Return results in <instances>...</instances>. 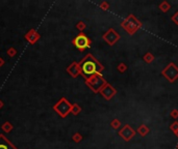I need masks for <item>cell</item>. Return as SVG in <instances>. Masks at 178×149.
<instances>
[{
	"label": "cell",
	"mask_w": 178,
	"mask_h": 149,
	"mask_svg": "<svg viewBox=\"0 0 178 149\" xmlns=\"http://www.w3.org/2000/svg\"><path fill=\"white\" fill-rule=\"evenodd\" d=\"M72 140L74 141L75 143H79L82 141V136H81V134H79V132H75L72 136Z\"/></svg>",
	"instance_id": "19"
},
{
	"label": "cell",
	"mask_w": 178,
	"mask_h": 149,
	"mask_svg": "<svg viewBox=\"0 0 178 149\" xmlns=\"http://www.w3.org/2000/svg\"><path fill=\"white\" fill-rule=\"evenodd\" d=\"M76 28H77V29H78L80 32H82L83 30H85V28H87V25H85V23L83 21H79L78 23L76 24Z\"/></svg>",
	"instance_id": "20"
},
{
	"label": "cell",
	"mask_w": 178,
	"mask_h": 149,
	"mask_svg": "<svg viewBox=\"0 0 178 149\" xmlns=\"http://www.w3.org/2000/svg\"><path fill=\"white\" fill-rule=\"evenodd\" d=\"M7 54L9 55V57H15L16 55H17V50H16L14 47H11V48H9V50L7 51Z\"/></svg>",
	"instance_id": "22"
},
{
	"label": "cell",
	"mask_w": 178,
	"mask_h": 149,
	"mask_svg": "<svg viewBox=\"0 0 178 149\" xmlns=\"http://www.w3.org/2000/svg\"><path fill=\"white\" fill-rule=\"evenodd\" d=\"M170 116L173 117L174 119H177L178 118V110L177 109H173L171 112H170Z\"/></svg>",
	"instance_id": "25"
},
{
	"label": "cell",
	"mask_w": 178,
	"mask_h": 149,
	"mask_svg": "<svg viewBox=\"0 0 178 149\" xmlns=\"http://www.w3.org/2000/svg\"><path fill=\"white\" fill-rule=\"evenodd\" d=\"M99 93L104 97V99H106V101H110V99H112V97L117 94V90H116L115 87H112V85L107 83V84H106L105 86L100 90Z\"/></svg>",
	"instance_id": "9"
},
{
	"label": "cell",
	"mask_w": 178,
	"mask_h": 149,
	"mask_svg": "<svg viewBox=\"0 0 178 149\" xmlns=\"http://www.w3.org/2000/svg\"><path fill=\"white\" fill-rule=\"evenodd\" d=\"M71 108H72V104L66 99V97H62L54 106H53V110L58 114L62 118H65L71 113Z\"/></svg>",
	"instance_id": "4"
},
{
	"label": "cell",
	"mask_w": 178,
	"mask_h": 149,
	"mask_svg": "<svg viewBox=\"0 0 178 149\" xmlns=\"http://www.w3.org/2000/svg\"><path fill=\"white\" fill-rule=\"evenodd\" d=\"M110 126H112V128H115V130H118L120 126H121V121L119 119H112V122H110Z\"/></svg>",
	"instance_id": "18"
},
{
	"label": "cell",
	"mask_w": 178,
	"mask_h": 149,
	"mask_svg": "<svg viewBox=\"0 0 178 149\" xmlns=\"http://www.w3.org/2000/svg\"><path fill=\"white\" fill-rule=\"evenodd\" d=\"M117 68H118V71H120V73H125V71H127V65H126L125 63L121 62V63H119Z\"/></svg>",
	"instance_id": "21"
},
{
	"label": "cell",
	"mask_w": 178,
	"mask_h": 149,
	"mask_svg": "<svg viewBox=\"0 0 178 149\" xmlns=\"http://www.w3.org/2000/svg\"><path fill=\"white\" fill-rule=\"evenodd\" d=\"M118 134H119V136L125 141V142H128V141H130L134 137L136 132H134V130L129 125V124H125Z\"/></svg>",
	"instance_id": "8"
},
{
	"label": "cell",
	"mask_w": 178,
	"mask_h": 149,
	"mask_svg": "<svg viewBox=\"0 0 178 149\" xmlns=\"http://www.w3.org/2000/svg\"><path fill=\"white\" fill-rule=\"evenodd\" d=\"M81 110H82V109H81V107L78 105V104H76V103L72 104V108H71V113H72L73 115H75V116L78 115V114L81 112Z\"/></svg>",
	"instance_id": "15"
},
{
	"label": "cell",
	"mask_w": 178,
	"mask_h": 149,
	"mask_svg": "<svg viewBox=\"0 0 178 149\" xmlns=\"http://www.w3.org/2000/svg\"><path fill=\"white\" fill-rule=\"evenodd\" d=\"M67 73L70 75L72 78H77L78 76H80V67H79V64L78 62H76V61H74V62H72L70 65H69L68 67H67Z\"/></svg>",
	"instance_id": "10"
},
{
	"label": "cell",
	"mask_w": 178,
	"mask_h": 149,
	"mask_svg": "<svg viewBox=\"0 0 178 149\" xmlns=\"http://www.w3.org/2000/svg\"><path fill=\"white\" fill-rule=\"evenodd\" d=\"M171 9V5L168 1H163V2L159 4V9H160L163 13H167L169 9Z\"/></svg>",
	"instance_id": "16"
},
{
	"label": "cell",
	"mask_w": 178,
	"mask_h": 149,
	"mask_svg": "<svg viewBox=\"0 0 178 149\" xmlns=\"http://www.w3.org/2000/svg\"><path fill=\"white\" fill-rule=\"evenodd\" d=\"M79 67H80V76L85 80L89 79L90 77L94 75H101V73L104 71V66L92 55L91 53H88L82 59L78 62Z\"/></svg>",
	"instance_id": "1"
},
{
	"label": "cell",
	"mask_w": 178,
	"mask_h": 149,
	"mask_svg": "<svg viewBox=\"0 0 178 149\" xmlns=\"http://www.w3.org/2000/svg\"><path fill=\"white\" fill-rule=\"evenodd\" d=\"M4 63H5L4 59H3L2 57H0V67L3 66V65H4Z\"/></svg>",
	"instance_id": "27"
},
{
	"label": "cell",
	"mask_w": 178,
	"mask_h": 149,
	"mask_svg": "<svg viewBox=\"0 0 178 149\" xmlns=\"http://www.w3.org/2000/svg\"><path fill=\"white\" fill-rule=\"evenodd\" d=\"M1 128H2V130L4 132H11L14 128V125L9 121H5L4 123L1 125Z\"/></svg>",
	"instance_id": "14"
},
{
	"label": "cell",
	"mask_w": 178,
	"mask_h": 149,
	"mask_svg": "<svg viewBox=\"0 0 178 149\" xmlns=\"http://www.w3.org/2000/svg\"><path fill=\"white\" fill-rule=\"evenodd\" d=\"M99 6L102 11H107V9H109V4H108V2H106V1H102L99 4Z\"/></svg>",
	"instance_id": "24"
},
{
	"label": "cell",
	"mask_w": 178,
	"mask_h": 149,
	"mask_svg": "<svg viewBox=\"0 0 178 149\" xmlns=\"http://www.w3.org/2000/svg\"><path fill=\"white\" fill-rule=\"evenodd\" d=\"M172 21H173L174 23L176 24V25H178V12H177V13H175L173 16H172Z\"/></svg>",
	"instance_id": "26"
},
{
	"label": "cell",
	"mask_w": 178,
	"mask_h": 149,
	"mask_svg": "<svg viewBox=\"0 0 178 149\" xmlns=\"http://www.w3.org/2000/svg\"><path fill=\"white\" fill-rule=\"evenodd\" d=\"M161 75H163L170 83H174L178 79V66L173 62L169 63V64L161 71Z\"/></svg>",
	"instance_id": "6"
},
{
	"label": "cell",
	"mask_w": 178,
	"mask_h": 149,
	"mask_svg": "<svg viewBox=\"0 0 178 149\" xmlns=\"http://www.w3.org/2000/svg\"><path fill=\"white\" fill-rule=\"evenodd\" d=\"M72 45L77 48V50H79V52H83L85 49L91 48L92 46V40L90 37H88L85 33H79L78 35H76L72 40Z\"/></svg>",
	"instance_id": "5"
},
{
	"label": "cell",
	"mask_w": 178,
	"mask_h": 149,
	"mask_svg": "<svg viewBox=\"0 0 178 149\" xmlns=\"http://www.w3.org/2000/svg\"><path fill=\"white\" fill-rule=\"evenodd\" d=\"M149 132H150V130H149V127L146 125V124H141V125L138 127V132L142 137H145L146 135H148Z\"/></svg>",
	"instance_id": "13"
},
{
	"label": "cell",
	"mask_w": 178,
	"mask_h": 149,
	"mask_svg": "<svg viewBox=\"0 0 178 149\" xmlns=\"http://www.w3.org/2000/svg\"><path fill=\"white\" fill-rule=\"evenodd\" d=\"M0 149H18L4 135L0 134Z\"/></svg>",
	"instance_id": "12"
},
{
	"label": "cell",
	"mask_w": 178,
	"mask_h": 149,
	"mask_svg": "<svg viewBox=\"0 0 178 149\" xmlns=\"http://www.w3.org/2000/svg\"><path fill=\"white\" fill-rule=\"evenodd\" d=\"M107 84L102 75H94L85 80V85L93 91L94 93H99L100 90Z\"/></svg>",
	"instance_id": "3"
},
{
	"label": "cell",
	"mask_w": 178,
	"mask_h": 149,
	"mask_svg": "<svg viewBox=\"0 0 178 149\" xmlns=\"http://www.w3.org/2000/svg\"><path fill=\"white\" fill-rule=\"evenodd\" d=\"M3 107H4V103H3V101H1V99H0V110L2 109Z\"/></svg>",
	"instance_id": "28"
},
{
	"label": "cell",
	"mask_w": 178,
	"mask_h": 149,
	"mask_svg": "<svg viewBox=\"0 0 178 149\" xmlns=\"http://www.w3.org/2000/svg\"><path fill=\"white\" fill-rule=\"evenodd\" d=\"M170 128H171V130L172 132H174V134H177V132H178V122L177 121H174L173 123L170 125Z\"/></svg>",
	"instance_id": "23"
},
{
	"label": "cell",
	"mask_w": 178,
	"mask_h": 149,
	"mask_svg": "<svg viewBox=\"0 0 178 149\" xmlns=\"http://www.w3.org/2000/svg\"><path fill=\"white\" fill-rule=\"evenodd\" d=\"M143 59H144V61L146 63H151V62H153V61H154V56H153L152 53L148 52V53H146V54L144 55Z\"/></svg>",
	"instance_id": "17"
},
{
	"label": "cell",
	"mask_w": 178,
	"mask_h": 149,
	"mask_svg": "<svg viewBox=\"0 0 178 149\" xmlns=\"http://www.w3.org/2000/svg\"><path fill=\"white\" fill-rule=\"evenodd\" d=\"M120 34L114 29V28H109L105 33L102 35V38L104 40V42H106V44L109 46H114L117 42H119L120 40Z\"/></svg>",
	"instance_id": "7"
},
{
	"label": "cell",
	"mask_w": 178,
	"mask_h": 149,
	"mask_svg": "<svg viewBox=\"0 0 178 149\" xmlns=\"http://www.w3.org/2000/svg\"><path fill=\"white\" fill-rule=\"evenodd\" d=\"M121 26L129 35H134V34L142 27V23H141L140 20H138L134 17V15L129 14V15L122 21Z\"/></svg>",
	"instance_id": "2"
},
{
	"label": "cell",
	"mask_w": 178,
	"mask_h": 149,
	"mask_svg": "<svg viewBox=\"0 0 178 149\" xmlns=\"http://www.w3.org/2000/svg\"><path fill=\"white\" fill-rule=\"evenodd\" d=\"M176 136H177V137H178V132H177V134H176Z\"/></svg>",
	"instance_id": "29"
},
{
	"label": "cell",
	"mask_w": 178,
	"mask_h": 149,
	"mask_svg": "<svg viewBox=\"0 0 178 149\" xmlns=\"http://www.w3.org/2000/svg\"><path fill=\"white\" fill-rule=\"evenodd\" d=\"M176 148H177V149H178V144H177V147H176Z\"/></svg>",
	"instance_id": "30"
},
{
	"label": "cell",
	"mask_w": 178,
	"mask_h": 149,
	"mask_svg": "<svg viewBox=\"0 0 178 149\" xmlns=\"http://www.w3.org/2000/svg\"><path fill=\"white\" fill-rule=\"evenodd\" d=\"M24 37H25V40H27L30 45H34L41 38V35L36 29H30L29 31L25 34Z\"/></svg>",
	"instance_id": "11"
}]
</instances>
